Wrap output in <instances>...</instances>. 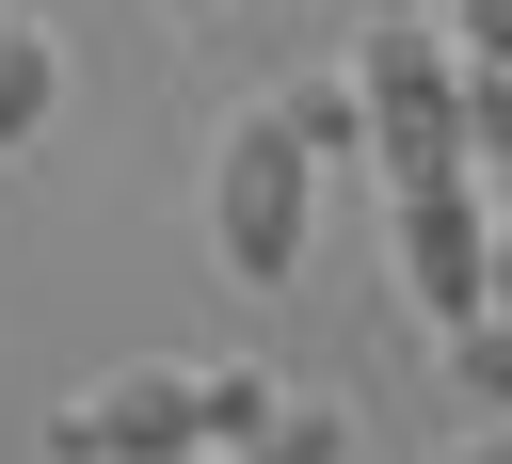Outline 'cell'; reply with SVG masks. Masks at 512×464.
<instances>
[{"label":"cell","instance_id":"obj_2","mask_svg":"<svg viewBox=\"0 0 512 464\" xmlns=\"http://www.w3.org/2000/svg\"><path fill=\"white\" fill-rule=\"evenodd\" d=\"M208 448V352H128L48 416V464H192Z\"/></svg>","mask_w":512,"mask_h":464},{"label":"cell","instance_id":"obj_8","mask_svg":"<svg viewBox=\"0 0 512 464\" xmlns=\"http://www.w3.org/2000/svg\"><path fill=\"white\" fill-rule=\"evenodd\" d=\"M272 400H288V368H208V448H224V464H240V448H256V416H272Z\"/></svg>","mask_w":512,"mask_h":464},{"label":"cell","instance_id":"obj_1","mask_svg":"<svg viewBox=\"0 0 512 464\" xmlns=\"http://www.w3.org/2000/svg\"><path fill=\"white\" fill-rule=\"evenodd\" d=\"M304 240H320V160H304V144L272 128V96H256V112L208 128V256H224L240 288H288Z\"/></svg>","mask_w":512,"mask_h":464},{"label":"cell","instance_id":"obj_16","mask_svg":"<svg viewBox=\"0 0 512 464\" xmlns=\"http://www.w3.org/2000/svg\"><path fill=\"white\" fill-rule=\"evenodd\" d=\"M192 464H224V448H192Z\"/></svg>","mask_w":512,"mask_h":464},{"label":"cell","instance_id":"obj_10","mask_svg":"<svg viewBox=\"0 0 512 464\" xmlns=\"http://www.w3.org/2000/svg\"><path fill=\"white\" fill-rule=\"evenodd\" d=\"M448 368H464V400H480V416H512V320H496V304L448 336Z\"/></svg>","mask_w":512,"mask_h":464},{"label":"cell","instance_id":"obj_5","mask_svg":"<svg viewBox=\"0 0 512 464\" xmlns=\"http://www.w3.org/2000/svg\"><path fill=\"white\" fill-rule=\"evenodd\" d=\"M48 112H64V48H48V16H16V0H0V160H16Z\"/></svg>","mask_w":512,"mask_h":464},{"label":"cell","instance_id":"obj_13","mask_svg":"<svg viewBox=\"0 0 512 464\" xmlns=\"http://www.w3.org/2000/svg\"><path fill=\"white\" fill-rule=\"evenodd\" d=\"M496 320H512V208H496Z\"/></svg>","mask_w":512,"mask_h":464},{"label":"cell","instance_id":"obj_3","mask_svg":"<svg viewBox=\"0 0 512 464\" xmlns=\"http://www.w3.org/2000/svg\"><path fill=\"white\" fill-rule=\"evenodd\" d=\"M384 240H400V288H416L448 336L496 304V192H480V176H416V192H384Z\"/></svg>","mask_w":512,"mask_h":464},{"label":"cell","instance_id":"obj_11","mask_svg":"<svg viewBox=\"0 0 512 464\" xmlns=\"http://www.w3.org/2000/svg\"><path fill=\"white\" fill-rule=\"evenodd\" d=\"M432 16H448V48H464V64H512V0H432Z\"/></svg>","mask_w":512,"mask_h":464},{"label":"cell","instance_id":"obj_12","mask_svg":"<svg viewBox=\"0 0 512 464\" xmlns=\"http://www.w3.org/2000/svg\"><path fill=\"white\" fill-rule=\"evenodd\" d=\"M448 464H512V416H480V432H464V448H448Z\"/></svg>","mask_w":512,"mask_h":464},{"label":"cell","instance_id":"obj_6","mask_svg":"<svg viewBox=\"0 0 512 464\" xmlns=\"http://www.w3.org/2000/svg\"><path fill=\"white\" fill-rule=\"evenodd\" d=\"M272 128H288L304 160H368V96H352V64H336V80H288Z\"/></svg>","mask_w":512,"mask_h":464},{"label":"cell","instance_id":"obj_15","mask_svg":"<svg viewBox=\"0 0 512 464\" xmlns=\"http://www.w3.org/2000/svg\"><path fill=\"white\" fill-rule=\"evenodd\" d=\"M176 16H208V0H176Z\"/></svg>","mask_w":512,"mask_h":464},{"label":"cell","instance_id":"obj_7","mask_svg":"<svg viewBox=\"0 0 512 464\" xmlns=\"http://www.w3.org/2000/svg\"><path fill=\"white\" fill-rule=\"evenodd\" d=\"M240 464H352V416H336L320 384H288V400L256 416V448H240Z\"/></svg>","mask_w":512,"mask_h":464},{"label":"cell","instance_id":"obj_9","mask_svg":"<svg viewBox=\"0 0 512 464\" xmlns=\"http://www.w3.org/2000/svg\"><path fill=\"white\" fill-rule=\"evenodd\" d=\"M464 160L512 176V64H464Z\"/></svg>","mask_w":512,"mask_h":464},{"label":"cell","instance_id":"obj_14","mask_svg":"<svg viewBox=\"0 0 512 464\" xmlns=\"http://www.w3.org/2000/svg\"><path fill=\"white\" fill-rule=\"evenodd\" d=\"M352 16H432V0H352Z\"/></svg>","mask_w":512,"mask_h":464},{"label":"cell","instance_id":"obj_4","mask_svg":"<svg viewBox=\"0 0 512 464\" xmlns=\"http://www.w3.org/2000/svg\"><path fill=\"white\" fill-rule=\"evenodd\" d=\"M352 96H368V144H384V128H464V48H448V16H368V32H352Z\"/></svg>","mask_w":512,"mask_h":464}]
</instances>
